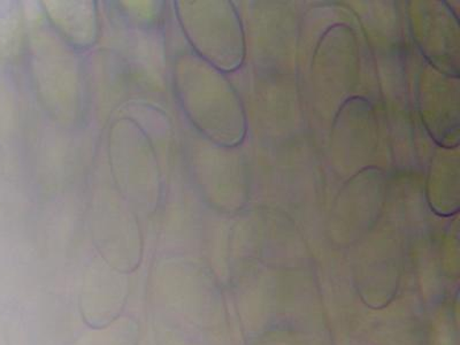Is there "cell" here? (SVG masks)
<instances>
[{"instance_id": "6", "label": "cell", "mask_w": 460, "mask_h": 345, "mask_svg": "<svg viewBox=\"0 0 460 345\" xmlns=\"http://www.w3.org/2000/svg\"><path fill=\"white\" fill-rule=\"evenodd\" d=\"M154 152L137 123L129 120L115 123L110 142L115 182L123 199L142 211H152L159 199V168Z\"/></svg>"}, {"instance_id": "12", "label": "cell", "mask_w": 460, "mask_h": 345, "mask_svg": "<svg viewBox=\"0 0 460 345\" xmlns=\"http://www.w3.org/2000/svg\"><path fill=\"white\" fill-rule=\"evenodd\" d=\"M47 22L56 34L77 52L89 50L97 43L100 34L97 3L43 2Z\"/></svg>"}, {"instance_id": "1", "label": "cell", "mask_w": 460, "mask_h": 345, "mask_svg": "<svg viewBox=\"0 0 460 345\" xmlns=\"http://www.w3.org/2000/svg\"><path fill=\"white\" fill-rule=\"evenodd\" d=\"M172 88L181 109L200 137L217 146L237 147L248 133L240 94L225 73L192 51L172 61Z\"/></svg>"}, {"instance_id": "8", "label": "cell", "mask_w": 460, "mask_h": 345, "mask_svg": "<svg viewBox=\"0 0 460 345\" xmlns=\"http://www.w3.org/2000/svg\"><path fill=\"white\" fill-rule=\"evenodd\" d=\"M408 6L411 36L426 64L459 77V19L446 2L420 0Z\"/></svg>"}, {"instance_id": "13", "label": "cell", "mask_w": 460, "mask_h": 345, "mask_svg": "<svg viewBox=\"0 0 460 345\" xmlns=\"http://www.w3.org/2000/svg\"><path fill=\"white\" fill-rule=\"evenodd\" d=\"M459 149L438 147L431 155L426 181V199L431 211L450 217L459 211Z\"/></svg>"}, {"instance_id": "10", "label": "cell", "mask_w": 460, "mask_h": 345, "mask_svg": "<svg viewBox=\"0 0 460 345\" xmlns=\"http://www.w3.org/2000/svg\"><path fill=\"white\" fill-rule=\"evenodd\" d=\"M417 109L431 141L443 149L459 146V77L425 64L417 82Z\"/></svg>"}, {"instance_id": "4", "label": "cell", "mask_w": 460, "mask_h": 345, "mask_svg": "<svg viewBox=\"0 0 460 345\" xmlns=\"http://www.w3.org/2000/svg\"><path fill=\"white\" fill-rule=\"evenodd\" d=\"M32 47V75L40 101L65 125L80 122L84 112V76L80 52L51 27L40 29Z\"/></svg>"}, {"instance_id": "11", "label": "cell", "mask_w": 460, "mask_h": 345, "mask_svg": "<svg viewBox=\"0 0 460 345\" xmlns=\"http://www.w3.org/2000/svg\"><path fill=\"white\" fill-rule=\"evenodd\" d=\"M127 274L102 261L82 282L79 306L82 319L92 330H100L121 318L128 296Z\"/></svg>"}, {"instance_id": "15", "label": "cell", "mask_w": 460, "mask_h": 345, "mask_svg": "<svg viewBox=\"0 0 460 345\" xmlns=\"http://www.w3.org/2000/svg\"><path fill=\"white\" fill-rule=\"evenodd\" d=\"M123 14H127L131 22L143 27H154L160 22L164 3L162 2H121Z\"/></svg>"}, {"instance_id": "9", "label": "cell", "mask_w": 460, "mask_h": 345, "mask_svg": "<svg viewBox=\"0 0 460 345\" xmlns=\"http://www.w3.org/2000/svg\"><path fill=\"white\" fill-rule=\"evenodd\" d=\"M131 205L120 199L98 200L93 215V237L102 261L129 274L141 265L143 242Z\"/></svg>"}, {"instance_id": "14", "label": "cell", "mask_w": 460, "mask_h": 345, "mask_svg": "<svg viewBox=\"0 0 460 345\" xmlns=\"http://www.w3.org/2000/svg\"><path fill=\"white\" fill-rule=\"evenodd\" d=\"M137 339V323L121 316L108 327L90 331L75 345H135Z\"/></svg>"}, {"instance_id": "2", "label": "cell", "mask_w": 460, "mask_h": 345, "mask_svg": "<svg viewBox=\"0 0 460 345\" xmlns=\"http://www.w3.org/2000/svg\"><path fill=\"white\" fill-rule=\"evenodd\" d=\"M191 51L219 71H238L246 59V37L237 8L227 0H180L174 3Z\"/></svg>"}, {"instance_id": "3", "label": "cell", "mask_w": 460, "mask_h": 345, "mask_svg": "<svg viewBox=\"0 0 460 345\" xmlns=\"http://www.w3.org/2000/svg\"><path fill=\"white\" fill-rule=\"evenodd\" d=\"M358 36L348 23L335 22L319 36L310 64L312 104L331 121L341 106L357 96L360 84Z\"/></svg>"}, {"instance_id": "7", "label": "cell", "mask_w": 460, "mask_h": 345, "mask_svg": "<svg viewBox=\"0 0 460 345\" xmlns=\"http://www.w3.org/2000/svg\"><path fill=\"white\" fill-rule=\"evenodd\" d=\"M379 141V118L373 102L358 94L345 102L331 122L330 152L336 174L347 180L376 166Z\"/></svg>"}, {"instance_id": "5", "label": "cell", "mask_w": 460, "mask_h": 345, "mask_svg": "<svg viewBox=\"0 0 460 345\" xmlns=\"http://www.w3.org/2000/svg\"><path fill=\"white\" fill-rule=\"evenodd\" d=\"M189 171L200 199L212 208L237 212L252 194V176L243 151L196 137L188 151Z\"/></svg>"}]
</instances>
